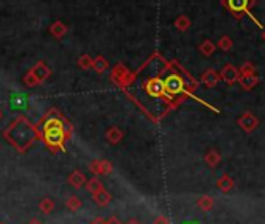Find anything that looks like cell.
Instances as JSON below:
<instances>
[{
	"mask_svg": "<svg viewBox=\"0 0 265 224\" xmlns=\"http://www.w3.org/2000/svg\"><path fill=\"white\" fill-rule=\"evenodd\" d=\"M165 65H167V61L159 53H155L138 72L132 73L129 84L123 89L125 94H131L136 91L139 92L129 97L139 108L144 106L145 100L153 101L150 118L155 120V122H159L162 117H165L173 108H176V105L165 92L162 78V70L165 68Z\"/></svg>",
	"mask_w": 265,
	"mask_h": 224,
	"instance_id": "cell-1",
	"label": "cell"
},
{
	"mask_svg": "<svg viewBox=\"0 0 265 224\" xmlns=\"http://www.w3.org/2000/svg\"><path fill=\"white\" fill-rule=\"evenodd\" d=\"M39 140L52 153L64 151L65 142L72 139L74 128L71 122L58 109H48L36 123Z\"/></svg>",
	"mask_w": 265,
	"mask_h": 224,
	"instance_id": "cell-2",
	"label": "cell"
},
{
	"mask_svg": "<svg viewBox=\"0 0 265 224\" xmlns=\"http://www.w3.org/2000/svg\"><path fill=\"white\" fill-rule=\"evenodd\" d=\"M164 86L165 92H167L169 98L178 106L184 98L193 97V92L198 89V83L193 80V77L184 70L179 65L178 61L167 62L165 68L162 70Z\"/></svg>",
	"mask_w": 265,
	"mask_h": 224,
	"instance_id": "cell-3",
	"label": "cell"
},
{
	"mask_svg": "<svg viewBox=\"0 0 265 224\" xmlns=\"http://www.w3.org/2000/svg\"><path fill=\"white\" fill-rule=\"evenodd\" d=\"M4 139L18 153H27L33 143L39 140V132L36 125H33L25 115H19L5 128Z\"/></svg>",
	"mask_w": 265,
	"mask_h": 224,
	"instance_id": "cell-4",
	"label": "cell"
},
{
	"mask_svg": "<svg viewBox=\"0 0 265 224\" xmlns=\"http://www.w3.org/2000/svg\"><path fill=\"white\" fill-rule=\"evenodd\" d=\"M131 78H132V72H129L126 68V65L122 64V62H119L117 65H114V68L111 70V81L115 83L122 89H125L126 86L129 84Z\"/></svg>",
	"mask_w": 265,
	"mask_h": 224,
	"instance_id": "cell-5",
	"label": "cell"
},
{
	"mask_svg": "<svg viewBox=\"0 0 265 224\" xmlns=\"http://www.w3.org/2000/svg\"><path fill=\"white\" fill-rule=\"evenodd\" d=\"M223 5L234 17H242L243 14H251L250 7L254 5V0H223Z\"/></svg>",
	"mask_w": 265,
	"mask_h": 224,
	"instance_id": "cell-6",
	"label": "cell"
},
{
	"mask_svg": "<svg viewBox=\"0 0 265 224\" xmlns=\"http://www.w3.org/2000/svg\"><path fill=\"white\" fill-rule=\"evenodd\" d=\"M237 125L245 131V132H253V131H256L257 128H259V118L254 115V114H251V112H243L239 118H237Z\"/></svg>",
	"mask_w": 265,
	"mask_h": 224,
	"instance_id": "cell-7",
	"label": "cell"
},
{
	"mask_svg": "<svg viewBox=\"0 0 265 224\" xmlns=\"http://www.w3.org/2000/svg\"><path fill=\"white\" fill-rule=\"evenodd\" d=\"M89 170H91V173L95 175V176H100V175L102 176H108V175L112 173L114 167H112V164L109 161L102 159V161H92L89 164Z\"/></svg>",
	"mask_w": 265,
	"mask_h": 224,
	"instance_id": "cell-8",
	"label": "cell"
},
{
	"mask_svg": "<svg viewBox=\"0 0 265 224\" xmlns=\"http://www.w3.org/2000/svg\"><path fill=\"white\" fill-rule=\"evenodd\" d=\"M220 78H222L226 84L233 86V84H236V83L239 81V78H240V72L237 70V68H236L233 64H226V65H223V68H222Z\"/></svg>",
	"mask_w": 265,
	"mask_h": 224,
	"instance_id": "cell-9",
	"label": "cell"
},
{
	"mask_svg": "<svg viewBox=\"0 0 265 224\" xmlns=\"http://www.w3.org/2000/svg\"><path fill=\"white\" fill-rule=\"evenodd\" d=\"M30 72L36 77V80L39 81V84H42L48 77L52 75V70L48 68V65L44 62V61H39V62H36V65L33 67V68H30Z\"/></svg>",
	"mask_w": 265,
	"mask_h": 224,
	"instance_id": "cell-10",
	"label": "cell"
},
{
	"mask_svg": "<svg viewBox=\"0 0 265 224\" xmlns=\"http://www.w3.org/2000/svg\"><path fill=\"white\" fill-rule=\"evenodd\" d=\"M68 182H69L71 187L75 188V190H80V188H83V187L86 185L88 179H86V176H85V173H83V171L74 170L72 173L69 175V178H68Z\"/></svg>",
	"mask_w": 265,
	"mask_h": 224,
	"instance_id": "cell-11",
	"label": "cell"
},
{
	"mask_svg": "<svg viewBox=\"0 0 265 224\" xmlns=\"http://www.w3.org/2000/svg\"><path fill=\"white\" fill-rule=\"evenodd\" d=\"M123 137H125V134H123V131H122L119 126H111V128H108V131L105 132V139H106V142L111 143V145L120 143V142L123 140Z\"/></svg>",
	"mask_w": 265,
	"mask_h": 224,
	"instance_id": "cell-12",
	"label": "cell"
},
{
	"mask_svg": "<svg viewBox=\"0 0 265 224\" xmlns=\"http://www.w3.org/2000/svg\"><path fill=\"white\" fill-rule=\"evenodd\" d=\"M220 80H222L220 73L217 70H214V68H208V70H205V73L202 75V83L206 86L208 89L214 88V86H217Z\"/></svg>",
	"mask_w": 265,
	"mask_h": 224,
	"instance_id": "cell-13",
	"label": "cell"
},
{
	"mask_svg": "<svg viewBox=\"0 0 265 224\" xmlns=\"http://www.w3.org/2000/svg\"><path fill=\"white\" fill-rule=\"evenodd\" d=\"M203 161H205V164H206L209 168H215V167H217V165L222 162V154H220L219 150L211 148V150H208V151L205 153Z\"/></svg>",
	"mask_w": 265,
	"mask_h": 224,
	"instance_id": "cell-14",
	"label": "cell"
},
{
	"mask_svg": "<svg viewBox=\"0 0 265 224\" xmlns=\"http://www.w3.org/2000/svg\"><path fill=\"white\" fill-rule=\"evenodd\" d=\"M215 187H217L222 193H229L234 188V179L225 173L217 181H215Z\"/></svg>",
	"mask_w": 265,
	"mask_h": 224,
	"instance_id": "cell-15",
	"label": "cell"
},
{
	"mask_svg": "<svg viewBox=\"0 0 265 224\" xmlns=\"http://www.w3.org/2000/svg\"><path fill=\"white\" fill-rule=\"evenodd\" d=\"M239 84L242 86L243 91H251L259 84V77L257 75H240Z\"/></svg>",
	"mask_w": 265,
	"mask_h": 224,
	"instance_id": "cell-16",
	"label": "cell"
},
{
	"mask_svg": "<svg viewBox=\"0 0 265 224\" xmlns=\"http://www.w3.org/2000/svg\"><path fill=\"white\" fill-rule=\"evenodd\" d=\"M92 199H94V202H95L97 205H100V207H106V205H109L112 196H111V193L106 190V188H103L102 192H98V193L92 195Z\"/></svg>",
	"mask_w": 265,
	"mask_h": 224,
	"instance_id": "cell-17",
	"label": "cell"
},
{
	"mask_svg": "<svg viewBox=\"0 0 265 224\" xmlns=\"http://www.w3.org/2000/svg\"><path fill=\"white\" fill-rule=\"evenodd\" d=\"M50 33H52V36L56 38V39H62L65 34H68V25H65L64 22L61 21H56L52 24L50 27Z\"/></svg>",
	"mask_w": 265,
	"mask_h": 224,
	"instance_id": "cell-18",
	"label": "cell"
},
{
	"mask_svg": "<svg viewBox=\"0 0 265 224\" xmlns=\"http://www.w3.org/2000/svg\"><path fill=\"white\" fill-rule=\"evenodd\" d=\"M196 207L202 212H211L214 209V199L209 195H202L196 199Z\"/></svg>",
	"mask_w": 265,
	"mask_h": 224,
	"instance_id": "cell-19",
	"label": "cell"
},
{
	"mask_svg": "<svg viewBox=\"0 0 265 224\" xmlns=\"http://www.w3.org/2000/svg\"><path fill=\"white\" fill-rule=\"evenodd\" d=\"M85 188L88 190V193L95 195V193H98V192H102L105 187H103V184H102V181H100V179H98L97 176H94V178H91V179L86 182Z\"/></svg>",
	"mask_w": 265,
	"mask_h": 224,
	"instance_id": "cell-20",
	"label": "cell"
},
{
	"mask_svg": "<svg viewBox=\"0 0 265 224\" xmlns=\"http://www.w3.org/2000/svg\"><path fill=\"white\" fill-rule=\"evenodd\" d=\"M92 68L97 72V73H105L108 68H109V62H108V59L105 58V56H97V58H94V65H92Z\"/></svg>",
	"mask_w": 265,
	"mask_h": 224,
	"instance_id": "cell-21",
	"label": "cell"
},
{
	"mask_svg": "<svg viewBox=\"0 0 265 224\" xmlns=\"http://www.w3.org/2000/svg\"><path fill=\"white\" fill-rule=\"evenodd\" d=\"M198 50H200V53L206 58L212 56L214 51H215V44L209 39H205L200 45H198Z\"/></svg>",
	"mask_w": 265,
	"mask_h": 224,
	"instance_id": "cell-22",
	"label": "cell"
},
{
	"mask_svg": "<svg viewBox=\"0 0 265 224\" xmlns=\"http://www.w3.org/2000/svg\"><path fill=\"white\" fill-rule=\"evenodd\" d=\"M190 25H192V21L189 19V17H187L186 14H181V16H178L176 19H175V27H176V30H179V31L189 30Z\"/></svg>",
	"mask_w": 265,
	"mask_h": 224,
	"instance_id": "cell-23",
	"label": "cell"
},
{
	"mask_svg": "<svg viewBox=\"0 0 265 224\" xmlns=\"http://www.w3.org/2000/svg\"><path fill=\"white\" fill-rule=\"evenodd\" d=\"M65 207H68L71 212H78L83 207V202L78 196L72 195V196H69L68 199H65Z\"/></svg>",
	"mask_w": 265,
	"mask_h": 224,
	"instance_id": "cell-24",
	"label": "cell"
},
{
	"mask_svg": "<svg viewBox=\"0 0 265 224\" xmlns=\"http://www.w3.org/2000/svg\"><path fill=\"white\" fill-rule=\"evenodd\" d=\"M39 210L45 215L52 213L55 210V201L50 199V198H42L41 202H39Z\"/></svg>",
	"mask_w": 265,
	"mask_h": 224,
	"instance_id": "cell-25",
	"label": "cell"
},
{
	"mask_svg": "<svg viewBox=\"0 0 265 224\" xmlns=\"http://www.w3.org/2000/svg\"><path fill=\"white\" fill-rule=\"evenodd\" d=\"M94 65V58L89 56V55H81L78 58V67L83 68V70H89V68H92Z\"/></svg>",
	"mask_w": 265,
	"mask_h": 224,
	"instance_id": "cell-26",
	"label": "cell"
},
{
	"mask_svg": "<svg viewBox=\"0 0 265 224\" xmlns=\"http://www.w3.org/2000/svg\"><path fill=\"white\" fill-rule=\"evenodd\" d=\"M233 45H234V42H233V39H231L229 36H222L219 39V42H217V47L220 50H223V51H229L231 48H233Z\"/></svg>",
	"mask_w": 265,
	"mask_h": 224,
	"instance_id": "cell-27",
	"label": "cell"
},
{
	"mask_svg": "<svg viewBox=\"0 0 265 224\" xmlns=\"http://www.w3.org/2000/svg\"><path fill=\"white\" fill-rule=\"evenodd\" d=\"M239 72H240V75H256V67L250 61H246L240 65Z\"/></svg>",
	"mask_w": 265,
	"mask_h": 224,
	"instance_id": "cell-28",
	"label": "cell"
},
{
	"mask_svg": "<svg viewBox=\"0 0 265 224\" xmlns=\"http://www.w3.org/2000/svg\"><path fill=\"white\" fill-rule=\"evenodd\" d=\"M24 84L27 86V88H36V86H39V81L36 80L35 75L28 70L27 75H24Z\"/></svg>",
	"mask_w": 265,
	"mask_h": 224,
	"instance_id": "cell-29",
	"label": "cell"
},
{
	"mask_svg": "<svg viewBox=\"0 0 265 224\" xmlns=\"http://www.w3.org/2000/svg\"><path fill=\"white\" fill-rule=\"evenodd\" d=\"M153 224H170V219L165 216V215H158L153 219Z\"/></svg>",
	"mask_w": 265,
	"mask_h": 224,
	"instance_id": "cell-30",
	"label": "cell"
},
{
	"mask_svg": "<svg viewBox=\"0 0 265 224\" xmlns=\"http://www.w3.org/2000/svg\"><path fill=\"white\" fill-rule=\"evenodd\" d=\"M106 224H122L119 221V218H115V216H111L109 219H106Z\"/></svg>",
	"mask_w": 265,
	"mask_h": 224,
	"instance_id": "cell-31",
	"label": "cell"
},
{
	"mask_svg": "<svg viewBox=\"0 0 265 224\" xmlns=\"http://www.w3.org/2000/svg\"><path fill=\"white\" fill-rule=\"evenodd\" d=\"M91 224H106V219H103V218H95Z\"/></svg>",
	"mask_w": 265,
	"mask_h": 224,
	"instance_id": "cell-32",
	"label": "cell"
},
{
	"mask_svg": "<svg viewBox=\"0 0 265 224\" xmlns=\"http://www.w3.org/2000/svg\"><path fill=\"white\" fill-rule=\"evenodd\" d=\"M28 224H42V222H41L39 219H31V221H30Z\"/></svg>",
	"mask_w": 265,
	"mask_h": 224,
	"instance_id": "cell-33",
	"label": "cell"
},
{
	"mask_svg": "<svg viewBox=\"0 0 265 224\" xmlns=\"http://www.w3.org/2000/svg\"><path fill=\"white\" fill-rule=\"evenodd\" d=\"M126 224H141V222H139V221H136V219H129Z\"/></svg>",
	"mask_w": 265,
	"mask_h": 224,
	"instance_id": "cell-34",
	"label": "cell"
},
{
	"mask_svg": "<svg viewBox=\"0 0 265 224\" xmlns=\"http://www.w3.org/2000/svg\"><path fill=\"white\" fill-rule=\"evenodd\" d=\"M262 38H263V41H265V30L262 31Z\"/></svg>",
	"mask_w": 265,
	"mask_h": 224,
	"instance_id": "cell-35",
	"label": "cell"
},
{
	"mask_svg": "<svg viewBox=\"0 0 265 224\" xmlns=\"http://www.w3.org/2000/svg\"><path fill=\"white\" fill-rule=\"evenodd\" d=\"M0 118H2V111H0Z\"/></svg>",
	"mask_w": 265,
	"mask_h": 224,
	"instance_id": "cell-36",
	"label": "cell"
}]
</instances>
